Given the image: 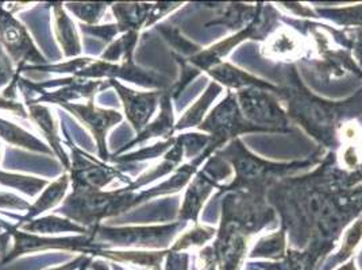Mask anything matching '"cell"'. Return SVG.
<instances>
[{
	"mask_svg": "<svg viewBox=\"0 0 362 270\" xmlns=\"http://www.w3.org/2000/svg\"><path fill=\"white\" fill-rule=\"evenodd\" d=\"M138 204V194L127 188L118 191H74L59 211L65 218L87 227L100 225L106 218L126 212Z\"/></svg>",
	"mask_w": 362,
	"mask_h": 270,
	"instance_id": "6da1fadb",
	"label": "cell"
},
{
	"mask_svg": "<svg viewBox=\"0 0 362 270\" xmlns=\"http://www.w3.org/2000/svg\"><path fill=\"white\" fill-rule=\"evenodd\" d=\"M181 222L173 225H138V227H106L96 225L90 228L93 250H110V247H165L177 231Z\"/></svg>",
	"mask_w": 362,
	"mask_h": 270,
	"instance_id": "7a4b0ae2",
	"label": "cell"
},
{
	"mask_svg": "<svg viewBox=\"0 0 362 270\" xmlns=\"http://www.w3.org/2000/svg\"><path fill=\"white\" fill-rule=\"evenodd\" d=\"M7 231L14 238V246L3 258V264L11 262L19 255L45 252V250H68V252H78L83 254L90 255L93 252L90 233L78 237L52 238V237H41L37 234L25 233L16 227H8Z\"/></svg>",
	"mask_w": 362,
	"mask_h": 270,
	"instance_id": "3957f363",
	"label": "cell"
},
{
	"mask_svg": "<svg viewBox=\"0 0 362 270\" xmlns=\"http://www.w3.org/2000/svg\"><path fill=\"white\" fill-rule=\"evenodd\" d=\"M0 45L18 66H41L45 59L34 45L26 28L0 4Z\"/></svg>",
	"mask_w": 362,
	"mask_h": 270,
	"instance_id": "277c9868",
	"label": "cell"
},
{
	"mask_svg": "<svg viewBox=\"0 0 362 270\" xmlns=\"http://www.w3.org/2000/svg\"><path fill=\"white\" fill-rule=\"evenodd\" d=\"M71 176L74 191H102L121 173L103 163L95 161L92 157L72 146Z\"/></svg>",
	"mask_w": 362,
	"mask_h": 270,
	"instance_id": "5b68a950",
	"label": "cell"
},
{
	"mask_svg": "<svg viewBox=\"0 0 362 270\" xmlns=\"http://www.w3.org/2000/svg\"><path fill=\"white\" fill-rule=\"evenodd\" d=\"M65 110H68L74 117L80 120L93 135L98 149L99 157L103 161L110 160V154L107 151V133L111 127L121 123L123 117L121 112L115 110H103L98 108L93 105V100L90 99L86 105H77V103H66L61 105Z\"/></svg>",
	"mask_w": 362,
	"mask_h": 270,
	"instance_id": "8992f818",
	"label": "cell"
},
{
	"mask_svg": "<svg viewBox=\"0 0 362 270\" xmlns=\"http://www.w3.org/2000/svg\"><path fill=\"white\" fill-rule=\"evenodd\" d=\"M108 83L118 92L124 108L126 118L139 134L148 126V122L154 114L157 105H160L164 93L160 90L136 92L122 86L117 80H108Z\"/></svg>",
	"mask_w": 362,
	"mask_h": 270,
	"instance_id": "52a82bcc",
	"label": "cell"
},
{
	"mask_svg": "<svg viewBox=\"0 0 362 270\" xmlns=\"http://www.w3.org/2000/svg\"><path fill=\"white\" fill-rule=\"evenodd\" d=\"M18 230H22L25 233L30 234H57V233H80L81 235H86L90 233V230L84 225H78L74 221L62 216L49 215L44 218H35L26 223H18L14 225Z\"/></svg>",
	"mask_w": 362,
	"mask_h": 270,
	"instance_id": "ba28073f",
	"label": "cell"
},
{
	"mask_svg": "<svg viewBox=\"0 0 362 270\" xmlns=\"http://www.w3.org/2000/svg\"><path fill=\"white\" fill-rule=\"evenodd\" d=\"M111 7L117 19V26L119 29V33L124 34L129 31L139 33L142 28H145L148 18L151 16L153 4L115 3Z\"/></svg>",
	"mask_w": 362,
	"mask_h": 270,
	"instance_id": "9c48e42d",
	"label": "cell"
},
{
	"mask_svg": "<svg viewBox=\"0 0 362 270\" xmlns=\"http://www.w3.org/2000/svg\"><path fill=\"white\" fill-rule=\"evenodd\" d=\"M53 16L54 33L65 57H77L81 53V44L76 31L75 23L66 16L61 3H53Z\"/></svg>",
	"mask_w": 362,
	"mask_h": 270,
	"instance_id": "30bf717a",
	"label": "cell"
},
{
	"mask_svg": "<svg viewBox=\"0 0 362 270\" xmlns=\"http://www.w3.org/2000/svg\"><path fill=\"white\" fill-rule=\"evenodd\" d=\"M29 117L34 120L38 127L42 130V133L47 138L49 145L53 148L54 153L59 155V158L65 166L66 170L71 169V160L66 155V153L61 146L60 135L57 133V126L50 115V111L47 107L38 105H29Z\"/></svg>",
	"mask_w": 362,
	"mask_h": 270,
	"instance_id": "8fae6325",
	"label": "cell"
},
{
	"mask_svg": "<svg viewBox=\"0 0 362 270\" xmlns=\"http://www.w3.org/2000/svg\"><path fill=\"white\" fill-rule=\"evenodd\" d=\"M69 175H64L61 176L59 180L52 182L47 185L45 191L42 192V195L40 196L33 204L30 209L28 210V213L21 218L19 223H26L30 222L33 219L38 218L41 213H44L45 211L54 209L57 204H60L61 200L64 199V196L66 194L68 185H69Z\"/></svg>",
	"mask_w": 362,
	"mask_h": 270,
	"instance_id": "7c38bea8",
	"label": "cell"
},
{
	"mask_svg": "<svg viewBox=\"0 0 362 270\" xmlns=\"http://www.w3.org/2000/svg\"><path fill=\"white\" fill-rule=\"evenodd\" d=\"M90 255L105 257L112 262H123L141 266L145 269L161 270L163 261L168 252H117V250H93Z\"/></svg>",
	"mask_w": 362,
	"mask_h": 270,
	"instance_id": "4fadbf2b",
	"label": "cell"
},
{
	"mask_svg": "<svg viewBox=\"0 0 362 270\" xmlns=\"http://www.w3.org/2000/svg\"><path fill=\"white\" fill-rule=\"evenodd\" d=\"M160 107H161L160 115L153 120L151 124H148L139 134L136 135V138H134L132 142H129L124 148H122L121 151H118V154L122 151H127V149H132L133 146H136L138 143H142L153 136H163V135L172 133L173 114H172V105H170L169 95H163Z\"/></svg>",
	"mask_w": 362,
	"mask_h": 270,
	"instance_id": "5bb4252c",
	"label": "cell"
},
{
	"mask_svg": "<svg viewBox=\"0 0 362 270\" xmlns=\"http://www.w3.org/2000/svg\"><path fill=\"white\" fill-rule=\"evenodd\" d=\"M212 182L203 172L197 175L195 181L189 185L187 195L184 199V204L180 211V218L184 221L192 219L197 223V215L200 212V207L204 203L206 197L211 192Z\"/></svg>",
	"mask_w": 362,
	"mask_h": 270,
	"instance_id": "9a60e30c",
	"label": "cell"
},
{
	"mask_svg": "<svg viewBox=\"0 0 362 270\" xmlns=\"http://www.w3.org/2000/svg\"><path fill=\"white\" fill-rule=\"evenodd\" d=\"M0 136L6 139L8 143L21 146L25 149L33 151H40L44 154H52L53 151L49 149L44 142H41L38 138H35L30 133L25 131L23 129L18 127L16 124L0 119Z\"/></svg>",
	"mask_w": 362,
	"mask_h": 270,
	"instance_id": "2e32d148",
	"label": "cell"
},
{
	"mask_svg": "<svg viewBox=\"0 0 362 270\" xmlns=\"http://www.w3.org/2000/svg\"><path fill=\"white\" fill-rule=\"evenodd\" d=\"M320 249H314L308 252H292L288 250L286 258L277 262L258 264L264 270H314L317 258L320 257Z\"/></svg>",
	"mask_w": 362,
	"mask_h": 270,
	"instance_id": "e0dca14e",
	"label": "cell"
},
{
	"mask_svg": "<svg viewBox=\"0 0 362 270\" xmlns=\"http://www.w3.org/2000/svg\"><path fill=\"white\" fill-rule=\"evenodd\" d=\"M138 33L129 31L122 34L121 38L114 41L106 52L102 54L100 60L106 62H118V61H133V53L136 50Z\"/></svg>",
	"mask_w": 362,
	"mask_h": 270,
	"instance_id": "ac0fdd59",
	"label": "cell"
},
{
	"mask_svg": "<svg viewBox=\"0 0 362 270\" xmlns=\"http://www.w3.org/2000/svg\"><path fill=\"white\" fill-rule=\"evenodd\" d=\"M286 240H284V234L277 233L273 234L271 237H267L262 240L258 242V245L255 246L253 252L250 257H262V258H269L274 261H281L286 258Z\"/></svg>",
	"mask_w": 362,
	"mask_h": 270,
	"instance_id": "d6986e66",
	"label": "cell"
},
{
	"mask_svg": "<svg viewBox=\"0 0 362 270\" xmlns=\"http://www.w3.org/2000/svg\"><path fill=\"white\" fill-rule=\"evenodd\" d=\"M0 184L4 187L16 188L18 191L25 192L26 195L35 196L40 194L49 182L41 180L37 177H28V176H19L13 173L0 172Z\"/></svg>",
	"mask_w": 362,
	"mask_h": 270,
	"instance_id": "ffe728a7",
	"label": "cell"
},
{
	"mask_svg": "<svg viewBox=\"0 0 362 270\" xmlns=\"http://www.w3.org/2000/svg\"><path fill=\"white\" fill-rule=\"evenodd\" d=\"M108 3H66V8L71 10L84 25L95 26L103 18Z\"/></svg>",
	"mask_w": 362,
	"mask_h": 270,
	"instance_id": "44dd1931",
	"label": "cell"
},
{
	"mask_svg": "<svg viewBox=\"0 0 362 270\" xmlns=\"http://www.w3.org/2000/svg\"><path fill=\"white\" fill-rule=\"evenodd\" d=\"M218 90H216V86L212 84L211 87L209 88V90L204 93V96H202V99L197 102V105H194L182 118L180 122L175 126V130H182V129H187V127H191V126H197V123H199L207 107L210 105L212 99L216 96Z\"/></svg>",
	"mask_w": 362,
	"mask_h": 270,
	"instance_id": "7402d4cb",
	"label": "cell"
},
{
	"mask_svg": "<svg viewBox=\"0 0 362 270\" xmlns=\"http://www.w3.org/2000/svg\"><path fill=\"white\" fill-rule=\"evenodd\" d=\"M214 235H215V231L212 228L197 225L194 230H191L189 233H187V234L180 237V240L172 246L170 252L181 253V252H184L187 249H191V247L203 246L207 240H211Z\"/></svg>",
	"mask_w": 362,
	"mask_h": 270,
	"instance_id": "603a6c76",
	"label": "cell"
},
{
	"mask_svg": "<svg viewBox=\"0 0 362 270\" xmlns=\"http://www.w3.org/2000/svg\"><path fill=\"white\" fill-rule=\"evenodd\" d=\"M362 238V218L353 225L345 235L344 242H342V247L338 252L337 257L334 258V262H341V261H346L347 258L351 255V253L356 250V247L358 246L360 240Z\"/></svg>",
	"mask_w": 362,
	"mask_h": 270,
	"instance_id": "cb8c5ba5",
	"label": "cell"
},
{
	"mask_svg": "<svg viewBox=\"0 0 362 270\" xmlns=\"http://www.w3.org/2000/svg\"><path fill=\"white\" fill-rule=\"evenodd\" d=\"M173 143H175V139H169L166 142H161V143H157V145L151 146V149H144V151H136L133 154H126V155H123L121 158H117L114 161H117V163H134V161H142V160H146V158H154L158 154H163L164 151H168Z\"/></svg>",
	"mask_w": 362,
	"mask_h": 270,
	"instance_id": "d4e9b609",
	"label": "cell"
},
{
	"mask_svg": "<svg viewBox=\"0 0 362 270\" xmlns=\"http://www.w3.org/2000/svg\"><path fill=\"white\" fill-rule=\"evenodd\" d=\"M81 31L87 35L95 37L100 41H103L105 44H110L114 42V38L119 34V29L115 25H106V26H90V25H84L81 23Z\"/></svg>",
	"mask_w": 362,
	"mask_h": 270,
	"instance_id": "484cf974",
	"label": "cell"
},
{
	"mask_svg": "<svg viewBox=\"0 0 362 270\" xmlns=\"http://www.w3.org/2000/svg\"><path fill=\"white\" fill-rule=\"evenodd\" d=\"M16 72L13 69V62L8 54L4 52L3 46L0 45V87L13 81Z\"/></svg>",
	"mask_w": 362,
	"mask_h": 270,
	"instance_id": "4316f807",
	"label": "cell"
},
{
	"mask_svg": "<svg viewBox=\"0 0 362 270\" xmlns=\"http://www.w3.org/2000/svg\"><path fill=\"white\" fill-rule=\"evenodd\" d=\"M92 255H84L81 254L80 257L75 258L72 262H68L65 265H61V266H56V268H49L46 270H78L81 268L83 264H86L88 259H90Z\"/></svg>",
	"mask_w": 362,
	"mask_h": 270,
	"instance_id": "83f0119b",
	"label": "cell"
},
{
	"mask_svg": "<svg viewBox=\"0 0 362 270\" xmlns=\"http://www.w3.org/2000/svg\"><path fill=\"white\" fill-rule=\"evenodd\" d=\"M202 259H203V268H202V270H218L216 262L214 259L212 249H206L204 252H202Z\"/></svg>",
	"mask_w": 362,
	"mask_h": 270,
	"instance_id": "f1b7e54d",
	"label": "cell"
},
{
	"mask_svg": "<svg viewBox=\"0 0 362 270\" xmlns=\"http://www.w3.org/2000/svg\"><path fill=\"white\" fill-rule=\"evenodd\" d=\"M11 238V234L7 233H1L0 231V257H6L7 255V247H8V242Z\"/></svg>",
	"mask_w": 362,
	"mask_h": 270,
	"instance_id": "f546056e",
	"label": "cell"
},
{
	"mask_svg": "<svg viewBox=\"0 0 362 270\" xmlns=\"http://www.w3.org/2000/svg\"><path fill=\"white\" fill-rule=\"evenodd\" d=\"M90 265H92V269L93 270H110L105 261H95Z\"/></svg>",
	"mask_w": 362,
	"mask_h": 270,
	"instance_id": "4dcf8cb0",
	"label": "cell"
},
{
	"mask_svg": "<svg viewBox=\"0 0 362 270\" xmlns=\"http://www.w3.org/2000/svg\"><path fill=\"white\" fill-rule=\"evenodd\" d=\"M337 270H358L357 269V266H356V262H354V259H350L349 262L346 264H344L341 268H338Z\"/></svg>",
	"mask_w": 362,
	"mask_h": 270,
	"instance_id": "1f68e13d",
	"label": "cell"
},
{
	"mask_svg": "<svg viewBox=\"0 0 362 270\" xmlns=\"http://www.w3.org/2000/svg\"><path fill=\"white\" fill-rule=\"evenodd\" d=\"M90 264H92V257H90V259H88L86 264H83V265H81V268L78 270H87L88 265H90Z\"/></svg>",
	"mask_w": 362,
	"mask_h": 270,
	"instance_id": "d6a6232c",
	"label": "cell"
},
{
	"mask_svg": "<svg viewBox=\"0 0 362 270\" xmlns=\"http://www.w3.org/2000/svg\"><path fill=\"white\" fill-rule=\"evenodd\" d=\"M112 268H114V270H124L123 268H121V266H118L117 264H112Z\"/></svg>",
	"mask_w": 362,
	"mask_h": 270,
	"instance_id": "836d02e7",
	"label": "cell"
}]
</instances>
